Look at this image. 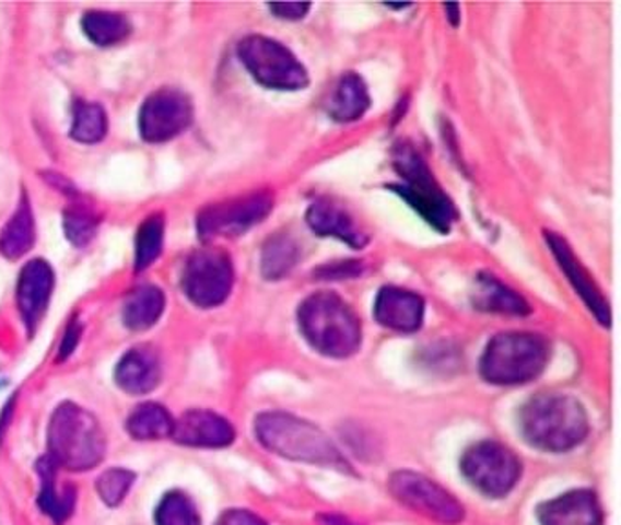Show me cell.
I'll return each instance as SVG.
<instances>
[{
	"mask_svg": "<svg viewBox=\"0 0 621 525\" xmlns=\"http://www.w3.org/2000/svg\"><path fill=\"white\" fill-rule=\"evenodd\" d=\"M268 8L278 19L301 21L310 11L312 4H308V2H279V4H268Z\"/></svg>",
	"mask_w": 621,
	"mask_h": 525,
	"instance_id": "obj_33",
	"label": "cell"
},
{
	"mask_svg": "<svg viewBox=\"0 0 621 525\" xmlns=\"http://www.w3.org/2000/svg\"><path fill=\"white\" fill-rule=\"evenodd\" d=\"M525 442L546 453H567L589 434V416L571 394H538L519 412Z\"/></svg>",
	"mask_w": 621,
	"mask_h": 525,
	"instance_id": "obj_1",
	"label": "cell"
},
{
	"mask_svg": "<svg viewBox=\"0 0 621 525\" xmlns=\"http://www.w3.org/2000/svg\"><path fill=\"white\" fill-rule=\"evenodd\" d=\"M388 489L405 508L412 509L426 518L443 525H458L464 522L465 508L458 498L426 476L412 470H399L390 476Z\"/></svg>",
	"mask_w": 621,
	"mask_h": 525,
	"instance_id": "obj_10",
	"label": "cell"
},
{
	"mask_svg": "<svg viewBox=\"0 0 621 525\" xmlns=\"http://www.w3.org/2000/svg\"><path fill=\"white\" fill-rule=\"evenodd\" d=\"M547 245L551 248L552 254L556 257L558 265L562 268L569 281L573 284L574 290L582 295L585 305L595 314L596 319L609 327L611 325V308H609V301L606 295L601 294L595 279L590 278L587 268L582 265L573 248L569 245L567 241L563 240L562 235L556 232H546Z\"/></svg>",
	"mask_w": 621,
	"mask_h": 525,
	"instance_id": "obj_13",
	"label": "cell"
},
{
	"mask_svg": "<svg viewBox=\"0 0 621 525\" xmlns=\"http://www.w3.org/2000/svg\"><path fill=\"white\" fill-rule=\"evenodd\" d=\"M133 480H136V475L131 470L119 469V467L104 470L97 480L98 497L109 508H117L130 492Z\"/></svg>",
	"mask_w": 621,
	"mask_h": 525,
	"instance_id": "obj_31",
	"label": "cell"
},
{
	"mask_svg": "<svg viewBox=\"0 0 621 525\" xmlns=\"http://www.w3.org/2000/svg\"><path fill=\"white\" fill-rule=\"evenodd\" d=\"M98 219L90 208L75 205L65 213V232L68 240L77 246H84L92 241L97 230Z\"/></svg>",
	"mask_w": 621,
	"mask_h": 525,
	"instance_id": "obj_32",
	"label": "cell"
},
{
	"mask_svg": "<svg viewBox=\"0 0 621 525\" xmlns=\"http://www.w3.org/2000/svg\"><path fill=\"white\" fill-rule=\"evenodd\" d=\"M301 334L312 349L328 358H349L361 347L363 328L354 308L333 292L308 295L297 311Z\"/></svg>",
	"mask_w": 621,
	"mask_h": 525,
	"instance_id": "obj_3",
	"label": "cell"
},
{
	"mask_svg": "<svg viewBox=\"0 0 621 525\" xmlns=\"http://www.w3.org/2000/svg\"><path fill=\"white\" fill-rule=\"evenodd\" d=\"M155 524L157 525H201V516L197 511L196 503L188 494L180 491H172L164 494L155 511Z\"/></svg>",
	"mask_w": 621,
	"mask_h": 525,
	"instance_id": "obj_29",
	"label": "cell"
},
{
	"mask_svg": "<svg viewBox=\"0 0 621 525\" xmlns=\"http://www.w3.org/2000/svg\"><path fill=\"white\" fill-rule=\"evenodd\" d=\"M194 108L186 93L175 88H161L144 101L139 115V130L144 141L174 139L191 125Z\"/></svg>",
	"mask_w": 621,
	"mask_h": 525,
	"instance_id": "obj_12",
	"label": "cell"
},
{
	"mask_svg": "<svg viewBox=\"0 0 621 525\" xmlns=\"http://www.w3.org/2000/svg\"><path fill=\"white\" fill-rule=\"evenodd\" d=\"M301 250L297 241L289 234H278L262 246L261 272L270 281L289 276L300 261Z\"/></svg>",
	"mask_w": 621,
	"mask_h": 525,
	"instance_id": "obj_25",
	"label": "cell"
},
{
	"mask_svg": "<svg viewBox=\"0 0 621 525\" xmlns=\"http://www.w3.org/2000/svg\"><path fill=\"white\" fill-rule=\"evenodd\" d=\"M164 312L163 290L142 284L131 290L122 306V319L131 330H147L159 322Z\"/></svg>",
	"mask_w": 621,
	"mask_h": 525,
	"instance_id": "obj_23",
	"label": "cell"
},
{
	"mask_svg": "<svg viewBox=\"0 0 621 525\" xmlns=\"http://www.w3.org/2000/svg\"><path fill=\"white\" fill-rule=\"evenodd\" d=\"M172 438L188 447L221 448L234 442L235 431L223 416L210 410H188L174 421Z\"/></svg>",
	"mask_w": 621,
	"mask_h": 525,
	"instance_id": "obj_15",
	"label": "cell"
},
{
	"mask_svg": "<svg viewBox=\"0 0 621 525\" xmlns=\"http://www.w3.org/2000/svg\"><path fill=\"white\" fill-rule=\"evenodd\" d=\"M549 354V343L540 334H497L481 358V376L492 385H524L546 371Z\"/></svg>",
	"mask_w": 621,
	"mask_h": 525,
	"instance_id": "obj_6",
	"label": "cell"
},
{
	"mask_svg": "<svg viewBox=\"0 0 621 525\" xmlns=\"http://www.w3.org/2000/svg\"><path fill=\"white\" fill-rule=\"evenodd\" d=\"M237 55L250 75L270 90L295 92L305 90L310 82L305 66L276 38L250 35L241 40Z\"/></svg>",
	"mask_w": 621,
	"mask_h": 525,
	"instance_id": "obj_7",
	"label": "cell"
},
{
	"mask_svg": "<svg viewBox=\"0 0 621 525\" xmlns=\"http://www.w3.org/2000/svg\"><path fill=\"white\" fill-rule=\"evenodd\" d=\"M445 11H447L448 15L447 19L450 21L453 26H458L459 21H461V15H459V5L458 4H447L445 5Z\"/></svg>",
	"mask_w": 621,
	"mask_h": 525,
	"instance_id": "obj_37",
	"label": "cell"
},
{
	"mask_svg": "<svg viewBox=\"0 0 621 525\" xmlns=\"http://www.w3.org/2000/svg\"><path fill=\"white\" fill-rule=\"evenodd\" d=\"M323 273V278L328 279H343V278H354V276H360L361 273V262L360 261H343V262H332V265H327L319 270Z\"/></svg>",
	"mask_w": 621,
	"mask_h": 525,
	"instance_id": "obj_35",
	"label": "cell"
},
{
	"mask_svg": "<svg viewBox=\"0 0 621 525\" xmlns=\"http://www.w3.org/2000/svg\"><path fill=\"white\" fill-rule=\"evenodd\" d=\"M115 380L125 393L133 396L152 393L161 382V361L147 345L126 352L115 369Z\"/></svg>",
	"mask_w": 621,
	"mask_h": 525,
	"instance_id": "obj_19",
	"label": "cell"
},
{
	"mask_svg": "<svg viewBox=\"0 0 621 525\" xmlns=\"http://www.w3.org/2000/svg\"><path fill=\"white\" fill-rule=\"evenodd\" d=\"M374 316L382 327L394 332L414 334L425 319V300L412 290L385 287L374 303Z\"/></svg>",
	"mask_w": 621,
	"mask_h": 525,
	"instance_id": "obj_14",
	"label": "cell"
},
{
	"mask_svg": "<svg viewBox=\"0 0 621 525\" xmlns=\"http://www.w3.org/2000/svg\"><path fill=\"white\" fill-rule=\"evenodd\" d=\"M273 210L270 191H254L204 208L197 218V230L204 241L237 237L268 218Z\"/></svg>",
	"mask_w": 621,
	"mask_h": 525,
	"instance_id": "obj_11",
	"label": "cell"
},
{
	"mask_svg": "<svg viewBox=\"0 0 621 525\" xmlns=\"http://www.w3.org/2000/svg\"><path fill=\"white\" fill-rule=\"evenodd\" d=\"M215 525H268L261 516L246 509H230L219 516Z\"/></svg>",
	"mask_w": 621,
	"mask_h": 525,
	"instance_id": "obj_34",
	"label": "cell"
},
{
	"mask_svg": "<svg viewBox=\"0 0 621 525\" xmlns=\"http://www.w3.org/2000/svg\"><path fill=\"white\" fill-rule=\"evenodd\" d=\"M472 303L480 311L508 314V316H527L532 311L524 295H519L516 290L502 283L491 273H480L476 278Z\"/></svg>",
	"mask_w": 621,
	"mask_h": 525,
	"instance_id": "obj_20",
	"label": "cell"
},
{
	"mask_svg": "<svg viewBox=\"0 0 621 525\" xmlns=\"http://www.w3.org/2000/svg\"><path fill=\"white\" fill-rule=\"evenodd\" d=\"M541 525H604V511L596 492L576 489L538 509Z\"/></svg>",
	"mask_w": 621,
	"mask_h": 525,
	"instance_id": "obj_17",
	"label": "cell"
},
{
	"mask_svg": "<svg viewBox=\"0 0 621 525\" xmlns=\"http://www.w3.org/2000/svg\"><path fill=\"white\" fill-rule=\"evenodd\" d=\"M126 429L130 432L131 438L141 440V442H148V440L152 442V440L172 436L174 418L169 416L168 410L164 409L163 405H139L126 421Z\"/></svg>",
	"mask_w": 621,
	"mask_h": 525,
	"instance_id": "obj_26",
	"label": "cell"
},
{
	"mask_svg": "<svg viewBox=\"0 0 621 525\" xmlns=\"http://www.w3.org/2000/svg\"><path fill=\"white\" fill-rule=\"evenodd\" d=\"M57 465L46 456L37 464L38 476H40V492H38V505L44 513L51 516L57 524H62L70 518L75 508L77 491L70 483L59 486L57 478Z\"/></svg>",
	"mask_w": 621,
	"mask_h": 525,
	"instance_id": "obj_22",
	"label": "cell"
},
{
	"mask_svg": "<svg viewBox=\"0 0 621 525\" xmlns=\"http://www.w3.org/2000/svg\"><path fill=\"white\" fill-rule=\"evenodd\" d=\"M234 287V265L221 248H201L188 257L183 270V289L201 308H213L229 300Z\"/></svg>",
	"mask_w": 621,
	"mask_h": 525,
	"instance_id": "obj_9",
	"label": "cell"
},
{
	"mask_svg": "<svg viewBox=\"0 0 621 525\" xmlns=\"http://www.w3.org/2000/svg\"><path fill=\"white\" fill-rule=\"evenodd\" d=\"M461 472L470 486L489 498L507 497L522 476V462L503 443H476L461 458Z\"/></svg>",
	"mask_w": 621,
	"mask_h": 525,
	"instance_id": "obj_8",
	"label": "cell"
},
{
	"mask_svg": "<svg viewBox=\"0 0 621 525\" xmlns=\"http://www.w3.org/2000/svg\"><path fill=\"white\" fill-rule=\"evenodd\" d=\"M387 8H392V10H405V8H410V4H387Z\"/></svg>",
	"mask_w": 621,
	"mask_h": 525,
	"instance_id": "obj_38",
	"label": "cell"
},
{
	"mask_svg": "<svg viewBox=\"0 0 621 525\" xmlns=\"http://www.w3.org/2000/svg\"><path fill=\"white\" fill-rule=\"evenodd\" d=\"M371 108V93L363 77L349 71L339 79L328 101V115L336 122H354Z\"/></svg>",
	"mask_w": 621,
	"mask_h": 525,
	"instance_id": "obj_21",
	"label": "cell"
},
{
	"mask_svg": "<svg viewBox=\"0 0 621 525\" xmlns=\"http://www.w3.org/2000/svg\"><path fill=\"white\" fill-rule=\"evenodd\" d=\"M82 30L97 46H114L128 37L130 24L126 16L114 11H87L82 19Z\"/></svg>",
	"mask_w": 621,
	"mask_h": 525,
	"instance_id": "obj_27",
	"label": "cell"
},
{
	"mask_svg": "<svg viewBox=\"0 0 621 525\" xmlns=\"http://www.w3.org/2000/svg\"><path fill=\"white\" fill-rule=\"evenodd\" d=\"M35 241V221L26 197H22L15 213L0 232V254L8 259H19L32 248Z\"/></svg>",
	"mask_w": 621,
	"mask_h": 525,
	"instance_id": "obj_24",
	"label": "cell"
},
{
	"mask_svg": "<svg viewBox=\"0 0 621 525\" xmlns=\"http://www.w3.org/2000/svg\"><path fill=\"white\" fill-rule=\"evenodd\" d=\"M79 339H81V327H79V323L73 322L66 330L65 339H62V345H60L59 360H66L75 350Z\"/></svg>",
	"mask_w": 621,
	"mask_h": 525,
	"instance_id": "obj_36",
	"label": "cell"
},
{
	"mask_svg": "<svg viewBox=\"0 0 621 525\" xmlns=\"http://www.w3.org/2000/svg\"><path fill=\"white\" fill-rule=\"evenodd\" d=\"M256 436L268 451L283 458L352 472L349 462L327 432L297 416L262 412L257 416Z\"/></svg>",
	"mask_w": 621,
	"mask_h": 525,
	"instance_id": "obj_2",
	"label": "cell"
},
{
	"mask_svg": "<svg viewBox=\"0 0 621 525\" xmlns=\"http://www.w3.org/2000/svg\"><path fill=\"white\" fill-rule=\"evenodd\" d=\"M394 168L403 177V183L392 185L396 194L409 202L426 223L434 226L437 232L447 234L450 226L458 219V210L450 201V197L443 191L442 186L434 179L429 164L412 144L399 142L394 150Z\"/></svg>",
	"mask_w": 621,
	"mask_h": 525,
	"instance_id": "obj_5",
	"label": "cell"
},
{
	"mask_svg": "<svg viewBox=\"0 0 621 525\" xmlns=\"http://www.w3.org/2000/svg\"><path fill=\"white\" fill-rule=\"evenodd\" d=\"M48 458L62 469H93L106 453V438L97 418L75 404L55 409L48 427Z\"/></svg>",
	"mask_w": 621,
	"mask_h": 525,
	"instance_id": "obj_4",
	"label": "cell"
},
{
	"mask_svg": "<svg viewBox=\"0 0 621 525\" xmlns=\"http://www.w3.org/2000/svg\"><path fill=\"white\" fill-rule=\"evenodd\" d=\"M54 281V270L43 259H33L22 268L21 278L16 283V303L30 332H35L48 308Z\"/></svg>",
	"mask_w": 621,
	"mask_h": 525,
	"instance_id": "obj_16",
	"label": "cell"
},
{
	"mask_svg": "<svg viewBox=\"0 0 621 525\" xmlns=\"http://www.w3.org/2000/svg\"><path fill=\"white\" fill-rule=\"evenodd\" d=\"M164 219L163 215H152L141 224L136 240V268H144L153 265L159 254L163 250Z\"/></svg>",
	"mask_w": 621,
	"mask_h": 525,
	"instance_id": "obj_30",
	"label": "cell"
},
{
	"mask_svg": "<svg viewBox=\"0 0 621 525\" xmlns=\"http://www.w3.org/2000/svg\"><path fill=\"white\" fill-rule=\"evenodd\" d=\"M306 223L317 235L336 237L352 248H363L368 245V234L355 223L344 208L339 207L330 199H317L312 202L306 212Z\"/></svg>",
	"mask_w": 621,
	"mask_h": 525,
	"instance_id": "obj_18",
	"label": "cell"
},
{
	"mask_svg": "<svg viewBox=\"0 0 621 525\" xmlns=\"http://www.w3.org/2000/svg\"><path fill=\"white\" fill-rule=\"evenodd\" d=\"M108 130V119L103 106L95 103H84L77 101L73 106V125H71V137L79 142L93 144L106 136Z\"/></svg>",
	"mask_w": 621,
	"mask_h": 525,
	"instance_id": "obj_28",
	"label": "cell"
}]
</instances>
